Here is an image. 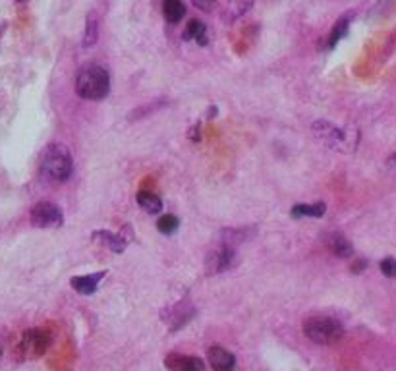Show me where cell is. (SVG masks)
Returning <instances> with one entry per match:
<instances>
[{
	"mask_svg": "<svg viewBox=\"0 0 396 371\" xmlns=\"http://www.w3.org/2000/svg\"><path fill=\"white\" fill-rule=\"evenodd\" d=\"M76 91L81 99L101 101L105 99L110 91V78L105 68L97 64H91L81 68L78 78H76Z\"/></svg>",
	"mask_w": 396,
	"mask_h": 371,
	"instance_id": "cell-1",
	"label": "cell"
},
{
	"mask_svg": "<svg viewBox=\"0 0 396 371\" xmlns=\"http://www.w3.org/2000/svg\"><path fill=\"white\" fill-rule=\"evenodd\" d=\"M72 155L64 145H49L41 157V171L49 180L64 182L72 174Z\"/></svg>",
	"mask_w": 396,
	"mask_h": 371,
	"instance_id": "cell-2",
	"label": "cell"
},
{
	"mask_svg": "<svg viewBox=\"0 0 396 371\" xmlns=\"http://www.w3.org/2000/svg\"><path fill=\"white\" fill-rule=\"evenodd\" d=\"M304 333L316 344H333L341 340L344 329L333 317H311L304 323Z\"/></svg>",
	"mask_w": 396,
	"mask_h": 371,
	"instance_id": "cell-3",
	"label": "cell"
},
{
	"mask_svg": "<svg viewBox=\"0 0 396 371\" xmlns=\"http://www.w3.org/2000/svg\"><path fill=\"white\" fill-rule=\"evenodd\" d=\"M49 344H51L49 333L41 331V329H31V331H27L26 335L21 336L18 354L21 358H26V360H35V358H39V356H43L46 352Z\"/></svg>",
	"mask_w": 396,
	"mask_h": 371,
	"instance_id": "cell-4",
	"label": "cell"
},
{
	"mask_svg": "<svg viewBox=\"0 0 396 371\" xmlns=\"http://www.w3.org/2000/svg\"><path fill=\"white\" fill-rule=\"evenodd\" d=\"M31 225L37 228H54L62 225V209L51 201H41L31 209Z\"/></svg>",
	"mask_w": 396,
	"mask_h": 371,
	"instance_id": "cell-5",
	"label": "cell"
},
{
	"mask_svg": "<svg viewBox=\"0 0 396 371\" xmlns=\"http://www.w3.org/2000/svg\"><path fill=\"white\" fill-rule=\"evenodd\" d=\"M236 261V254H234V248L230 244L223 245V248H218L215 250L211 257H209L207 261V267H209V273H223L226 269H230Z\"/></svg>",
	"mask_w": 396,
	"mask_h": 371,
	"instance_id": "cell-6",
	"label": "cell"
},
{
	"mask_svg": "<svg viewBox=\"0 0 396 371\" xmlns=\"http://www.w3.org/2000/svg\"><path fill=\"white\" fill-rule=\"evenodd\" d=\"M166 368L171 371H205L203 362L193 356H178V354H171L166 360Z\"/></svg>",
	"mask_w": 396,
	"mask_h": 371,
	"instance_id": "cell-7",
	"label": "cell"
},
{
	"mask_svg": "<svg viewBox=\"0 0 396 371\" xmlns=\"http://www.w3.org/2000/svg\"><path fill=\"white\" fill-rule=\"evenodd\" d=\"M209 363H211V368L215 371H232L236 365V360L232 354L225 350V348H221V346H215V348H211L209 350Z\"/></svg>",
	"mask_w": 396,
	"mask_h": 371,
	"instance_id": "cell-8",
	"label": "cell"
},
{
	"mask_svg": "<svg viewBox=\"0 0 396 371\" xmlns=\"http://www.w3.org/2000/svg\"><path fill=\"white\" fill-rule=\"evenodd\" d=\"M105 277V273H95V275H87V277H74L72 279V288L78 290L83 296H89L93 294L97 286H99L101 279Z\"/></svg>",
	"mask_w": 396,
	"mask_h": 371,
	"instance_id": "cell-9",
	"label": "cell"
},
{
	"mask_svg": "<svg viewBox=\"0 0 396 371\" xmlns=\"http://www.w3.org/2000/svg\"><path fill=\"white\" fill-rule=\"evenodd\" d=\"M182 39H184V41H196L198 45L205 46L207 45V28H205V24L199 21V19H191V21H188V26L184 29Z\"/></svg>",
	"mask_w": 396,
	"mask_h": 371,
	"instance_id": "cell-10",
	"label": "cell"
},
{
	"mask_svg": "<svg viewBox=\"0 0 396 371\" xmlns=\"http://www.w3.org/2000/svg\"><path fill=\"white\" fill-rule=\"evenodd\" d=\"M162 14H164L166 21L178 24L186 16V6L182 0H164L162 2Z\"/></svg>",
	"mask_w": 396,
	"mask_h": 371,
	"instance_id": "cell-11",
	"label": "cell"
},
{
	"mask_svg": "<svg viewBox=\"0 0 396 371\" xmlns=\"http://www.w3.org/2000/svg\"><path fill=\"white\" fill-rule=\"evenodd\" d=\"M137 203L149 215H157V213H161L162 209V201L159 200V196L153 193V191H139L137 193Z\"/></svg>",
	"mask_w": 396,
	"mask_h": 371,
	"instance_id": "cell-12",
	"label": "cell"
},
{
	"mask_svg": "<svg viewBox=\"0 0 396 371\" xmlns=\"http://www.w3.org/2000/svg\"><path fill=\"white\" fill-rule=\"evenodd\" d=\"M93 240H97V242H101L103 245H107V248H110V250L117 252V254L124 252V248H126V240H124L122 236L103 232V230H97V232L93 234Z\"/></svg>",
	"mask_w": 396,
	"mask_h": 371,
	"instance_id": "cell-13",
	"label": "cell"
},
{
	"mask_svg": "<svg viewBox=\"0 0 396 371\" xmlns=\"http://www.w3.org/2000/svg\"><path fill=\"white\" fill-rule=\"evenodd\" d=\"M329 248H331V252L336 254L338 257H350L352 255V244L344 238L343 234H338V232H333L331 238H329Z\"/></svg>",
	"mask_w": 396,
	"mask_h": 371,
	"instance_id": "cell-14",
	"label": "cell"
},
{
	"mask_svg": "<svg viewBox=\"0 0 396 371\" xmlns=\"http://www.w3.org/2000/svg\"><path fill=\"white\" fill-rule=\"evenodd\" d=\"M350 19H352L350 14H346L344 18H341L336 24H334L333 31H331V35H329V49H334V46L338 45V41H341L343 37H346L348 28H350Z\"/></svg>",
	"mask_w": 396,
	"mask_h": 371,
	"instance_id": "cell-15",
	"label": "cell"
},
{
	"mask_svg": "<svg viewBox=\"0 0 396 371\" xmlns=\"http://www.w3.org/2000/svg\"><path fill=\"white\" fill-rule=\"evenodd\" d=\"M325 211V203H313V205H296V207L292 209V215L296 218H302V217H311V218H319L323 217Z\"/></svg>",
	"mask_w": 396,
	"mask_h": 371,
	"instance_id": "cell-16",
	"label": "cell"
},
{
	"mask_svg": "<svg viewBox=\"0 0 396 371\" xmlns=\"http://www.w3.org/2000/svg\"><path fill=\"white\" fill-rule=\"evenodd\" d=\"M97 18H95V14H89L87 16V24H85V35H83V46L87 49V46H93L97 43Z\"/></svg>",
	"mask_w": 396,
	"mask_h": 371,
	"instance_id": "cell-17",
	"label": "cell"
},
{
	"mask_svg": "<svg viewBox=\"0 0 396 371\" xmlns=\"http://www.w3.org/2000/svg\"><path fill=\"white\" fill-rule=\"evenodd\" d=\"M180 227V221L174 217V215H164L157 221V228H159V232L162 234H174L176 230Z\"/></svg>",
	"mask_w": 396,
	"mask_h": 371,
	"instance_id": "cell-18",
	"label": "cell"
},
{
	"mask_svg": "<svg viewBox=\"0 0 396 371\" xmlns=\"http://www.w3.org/2000/svg\"><path fill=\"white\" fill-rule=\"evenodd\" d=\"M381 271H383V275L385 277H396V259H393V257H387V259H383L381 261Z\"/></svg>",
	"mask_w": 396,
	"mask_h": 371,
	"instance_id": "cell-19",
	"label": "cell"
},
{
	"mask_svg": "<svg viewBox=\"0 0 396 371\" xmlns=\"http://www.w3.org/2000/svg\"><path fill=\"white\" fill-rule=\"evenodd\" d=\"M193 6H198L203 12H211L215 8V0H193Z\"/></svg>",
	"mask_w": 396,
	"mask_h": 371,
	"instance_id": "cell-20",
	"label": "cell"
},
{
	"mask_svg": "<svg viewBox=\"0 0 396 371\" xmlns=\"http://www.w3.org/2000/svg\"><path fill=\"white\" fill-rule=\"evenodd\" d=\"M365 267H368V263H365V261H356V265L352 267V271H354V273H360V271H363Z\"/></svg>",
	"mask_w": 396,
	"mask_h": 371,
	"instance_id": "cell-21",
	"label": "cell"
},
{
	"mask_svg": "<svg viewBox=\"0 0 396 371\" xmlns=\"http://www.w3.org/2000/svg\"><path fill=\"white\" fill-rule=\"evenodd\" d=\"M16 2H26V0H16Z\"/></svg>",
	"mask_w": 396,
	"mask_h": 371,
	"instance_id": "cell-22",
	"label": "cell"
},
{
	"mask_svg": "<svg viewBox=\"0 0 396 371\" xmlns=\"http://www.w3.org/2000/svg\"><path fill=\"white\" fill-rule=\"evenodd\" d=\"M0 354H2V348H0Z\"/></svg>",
	"mask_w": 396,
	"mask_h": 371,
	"instance_id": "cell-23",
	"label": "cell"
}]
</instances>
